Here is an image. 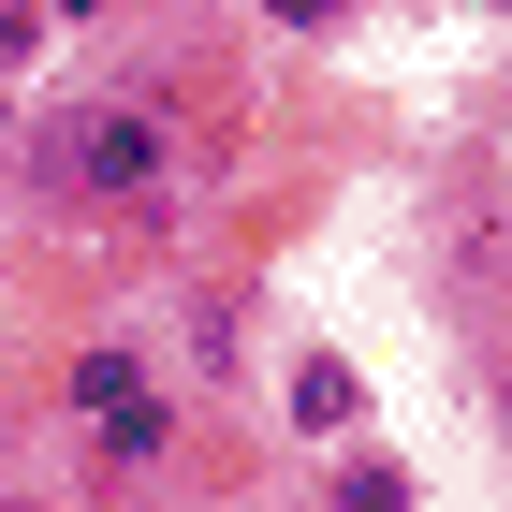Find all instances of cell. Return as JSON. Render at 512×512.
Returning <instances> with one entry per match:
<instances>
[{
    "instance_id": "cell-1",
    "label": "cell",
    "mask_w": 512,
    "mask_h": 512,
    "mask_svg": "<svg viewBox=\"0 0 512 512\" xmlns=\"http://www.w3.org/2000/svg\"><path fill=\"white\" fill-rule=\"evenodd\" d=\"M44 176H59V191H161V118H132V103H74V132L44 147Z\"/></svg>"
},
{
    "instance_id": "cell-2",
    "label": "cell",
    "mask_w": 512,
    "mask_h": 512,
    "mask_svg": "<svg viewBox=\"0 0 512 512\" xmlns=\"http://www.w3.org/2000/svg\"><path fill=\"white\" fill-rule=\"evenodd\" d=\"M74 395H88V410H132V395H147V352H88Z\"/></svg>"
},
{
    "instance_id": "cell-3",
    "label": "cell",
    "mask_w": 512,
    "mask_h": 512,
    "mask_svg": "<svg viewBox=\"0 0 512 512\" xmlns=\"http://www.w3.org/2000/svg\"><path fill=\"white\" fill-rule=\"evenodd\" d=\"M103 454H118V469H147V454H161V410H147V395H132V410H103Z\"/></svg>"
},
{
    "instance_id": "cell-4",
    "label": "cell",
    "mask_w": 512,
    "mask_h": 512,
    "mask_svg": "<svg viewBox=\"0 0 512 512\" xmlns=\"http://www.w3.org/2000/svg\"><path fill=\"white\" fill-rule=\"evenodd\" d=\"M337 512H410V483H395V469H352V483H337Z\"/></svg>"
},
{
    "instance_id": "cell-5",
    "label": "cell",
    "mask_w": 512,
    "mask_h": 512,
    "mask_svg": "<svg viewBox=\"0 0 512 512\" xmlns=\"http://www.w3.org/2000/svg\"><path fill=\"white\" fill-rule=\"evenodd\" d=\"M264 15H293V30H322V15H337V0H264Z\"/></svg>"
},
{
    "instance_id": "cell-6",
    "label": "cell",
    "mask_w": 512,
    "mask_h": 512,
    "mask_svg": "<svg viewBox=\"0 0 512 512\" xmlns=\"http://www.w3.org/2000/svg\"><path fill=\"white\" fill-rule=\"evenodd\" d=\"M498 410H512V366H498Z\"/></svg>"
}]
</instances>
